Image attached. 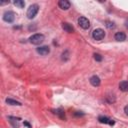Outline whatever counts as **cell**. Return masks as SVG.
<instances>
[{"label": "cell", "mask_w": 128, "mask_h": 128, "mask_svg": "<svg viewBox=\"0 0 128 128\" xmlns=\"http://www.w3.org/2000/svg\"><path fill=\"white\" fill-rule=\"evenodd\" d=\"M44 40H45V36H44L43 34H40V33L33 34V35L30 36V38H29L30 43L33 44V45H39V44L43 43Z\"/></svg>", "instance_id": "cell-1"}, {"label": "cell", "mask_w": 128, "mask_h": 128, "mask_svg": "<svg viewBox=\"0 0 128 128\" xmlns=\"http://www.w3.org/2000/svg\"><path fill=\"white\" fill-rule=\"evenodd\" d=\"M38 11H39V6H38V4H32V5H30L29 8L27 9V12H26L27 18H28V19H33V18L37 15Z\"/></svg>", "instance_id": "cell-2"}, {"label": "cell", "mask_w": 128, "mask_h": 128, "mask_svg": "<svg viewBox=\"0 0 128 128\" xmlns=\"http://www.w3.org/2000/svg\"><path fill=\"white\" fill-rule=\"evenodd\" d=\"M92 37H93L95 40H102V39L105 37V32H104L103 29L97 28V29L93 30V32H92Z\"/></svg>", "instance_id": "cell-3"}, {"label": "cell", "mask_w": 128, "mask_h": 128, "mask_svg": "<svg viewBox=\"0 0 128 128\" xmlns=\"http://www.w3.org/2000/svg\"><path fill=\"white\" fill-rule=\"evenodd\" d=\"M78 24L82 29H85V30L90 27V21L86 17H83V16L78 18Z\"/></svg>", "instance_id": "cell-4"}, {"label": "cell", "mask_w": 128, "mask_h": 128, "mask_svg": "<svg viewBox=\"0 0 128 128\" xmlns=\"http://www.w3.org/2000/svg\"><path fill=\"white\" fill-rule=\"evenodd\" d=\"M15 19V14L14 12L12 11H6L4 14H3V20L5 22H8V23H12Z\"/></svg>", "instance_id": "cell-5"}, {"label": "cell", "mask_w": 128, "mask_h": 128, "mask_svg": "<svg viewBox=\"0 0 128 128\" xmlns=\"http://www.w3.org/2000/svg\"><path fill=\"white\" fill-rule=\"evenodd\" d=\"M36 51L38 54H40L42 56H46L50 53V48L48 46H39L36 48Z\"/></svg>", "instance_id": "cell-6"}, {"label": "cell", "mask_w": 128, "mask_h": 128, "mask_svg": "<svg viewBox=\"0 0 128 128\" xmlns=\"http://www.w3.org/2000/svg\"><path fill=\"white\" fill-rule=\"evenodd\" d=\"M98 121H99L100 123L109 124V125H111V126H113V125L115 124V121H114V120H112V119H110V118H108V117H106V116H99V117H98Z\"/></svg>", "instance_id": "cell-7"}, {"label": "cell", "mask_w": 128, "mask_h": 128, "mask_svg": "<svg viewBox=\"0 0 128 128\" xmlns=\"http://www.w3.org/2000/svg\"><path fill=\"white\" fill-rule=\"evenodd\" d=\"M58 6H59V8L62 9V10H68V9L70 8L71 4H70V2H69L68 0H60V1L58 2Z\"/></svg>", "instance_id": "cell-8"}, {"label": "cell", "mask_w": 128, "mask_h": 128, "mask_svg": "<svg viewBox=\"0 0 128 128\" xmlns=\"http://www.w3.org/2000/svg\"><path fill=\"white\" fill-rule=\"evenodd\" d=\"M89 81H90L91 85L94 86V87H98V86L100 85V83H101V80H100V78H99L97 75H93V76H91Z\"/></svg>", "instance_id": "cell-9"}, {"label": "cell", "mask_w": 128, "mask_h": 128, "mask_svg": "<svg viewBox=\"0 0 128 128\" xmlns=\"http://www.w3.org/2000/svg\"><path fill=\"white\" fill-rule=\"evenodd\" d=\"M62 28L64 31L68 32V33H72L74 32V27L70 24V23H67V22H63L62 23Z\"/></svg>", "instance_id": "cell-10"}, {"label": "cell", "mask_w": 128, "mask_h": 128, "mask_svg": "<svg viewBox=\"0 0 128 128\" xmlns=\"http://www.w3.org/2000/svg\"><path fill=\"white\" fill-rule=\"evenodd\" d=\"M114 38H115L116 41H124L126 39V35H125L124 32H117L115 34Z\"/></svg>", "instance_id": "cell-11"}, {"label": "cell", "mask_w": 128, "mask_h": 128, "mask_svg": "<svg viewBox=\"0 0 128 128\" xmlns=\"http://www.w3.org/2000/svg\"><path fill=\"white\" fill-rule=\"evenodd\" d=\"M119 89L123 92L128 91V81H121L119 83Z\"/></svg>", "instance_id": "cell-12"}, {"label": "cell", "mask_w": 128, "mask_h": 128, "mask_svg": "<svg viewBox=\"0 0 128 128\" xmlns=\"http://www.w3.org/2000/svg\"><path fill=\"white\" fill-rule=\"evenodd\" d=\"M6 103L9 104V105H14V106H21V105H22L21 102L16 101V100L11 99V98H7V99H6Z\"/></svg>", "instance_id": "cell-13"}, {"label": "cell", "mask_w": 128, "mask_h": 128, "mask_svg": "<svg viewBox=\"0 0 128 128\" xmlns=\"http://www.w3.org/2000/svg\"><path fill=\"white\" fill-rule=\"evenodd\" d=\"M54 113H55L56 115H58L61 119L65 120V113H64V110H63V109H61V108L56 109V110H54Z\"/></svg>", "instance_id": "cell-14"}, {"label": "cell", "mask_w": 128, "mask_h": 128, "mask_svg": "<svg viewBox=\"0 0 128 128\" xmlns=\"http://www.w3.org/2000/svg\"><path fill=\"white\" fill-rule=\"evenodd\" d=\"M13 3H14V5H15L16 7H18V8H24V6H25V2L22 1V0H15Z\"/></svg>", "instance_id": "cell-15"}, {"label": "cell", "mask_w": 128, "mask_h": 128, "mask_svg": "<svg viewBox=\"0 0 128 128\" xmlns=\"http://www.w3.org/2000/svg\"><path fill=\"white\" fill-rule=\"evenodd\" d=\"M106 27L108 28V29H114L115 27H116V25L114 24V22H111V21H106Z\"/></svg>", "instance_id": "cell-16"}, {"label": "cell", "mask_w": 128, "mask_h": 128, "mask_svg": "<svg viewBox=\"0 0 128 128\" xmlns=\"http://www.w3.org/2000/svg\"><path fill=\"white\" fill-rule=\"evenodd\" d=\"M62 60H64V61H67L68 59H69V52L68 51H64L63 53H62Z\"/></svg>", "instance_id": "cell-17"}, {"label": "cell", "mask_w": 128, "mask_h": 128, "mask_svg": "<svg viewBox=\"0 0 128 128\" xmlns=\"http://www.w3.org/2000/svg\"><path fill=\"white\" fill-rule=\"evenodd\" d=\"M93 56H94V59H95L96 61H98V62L102 61V56H101L100 54H98V53H95Z\"/></svg>", "instance_id": "cell-18"}, {"label": "cell", "mask_w": 128, "mask_h": 128, "mask_svg": "<svg viewBox=\"0 0 128 128\" xmlns=\"http://www.w3.org/2000/svg\"><path fill=\"white\" fill-rule=\"evenodd\" d=\"M124 112H125L126 115H128V105H126V106L124 107Z\"/></svg>", "instance_id": "cell-19"}, {"label": "cell", "mask_w": 128, "mask_h": 128, "mask_svg": "<svg viewBox=\"0 0 128 128\" xmlns=\"http://www.w3.org/2000/svg\"><path fill=\"white\" fill-rule=\"evenodd\" d=\"M24 125H25V126H27L28 128H31V125H30V124H29L27 121H24Z\"/></svg>", "instance_id": "cell-20"}, {"label": "cell", "mask_w": 128, "mask_h": 128, "mask_svg": "<svg viewBox=\"0 0 128 128\" xmlns=\"http://www.w3.org/2000/svg\"><path fill=\"white\" fill-rule=\"evenodd\" d=\"M77 112H78V113H75V115H77V116H78V115H84V113H81V112L79 113V111H77Z\"/></svg>", "instance_id": "cell-21"}, {"label": "cell", "mask_w": 128, "mask_h": 128, "mask_svg": "<svg viewBox=\"0 0 128 128\" xmlns=\"http://www.w3.org/2000/svg\"><path fill=\"white\" fill-rule=\"evenodd\" d=\"M125 26H126V27H127V28H128V20H127V21H126V22H125Z\"/></svg>", "instance_id": "cell-22"}]
</instances>
